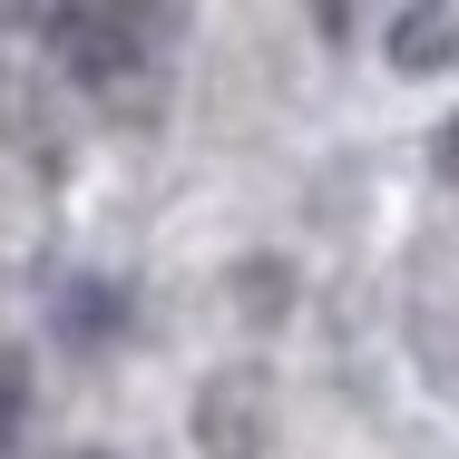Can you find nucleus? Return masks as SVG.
<instances>
[{
    "instance_id": "f03ea898",
    "label": "nucleus",
    "mask_w": 459,
    "mask_h": 459,
    "mask_svg": "<svg viewBox=\"0 0 459 459\" xmlns=\"http://www.w3.org/2000/svg\"><path fill=\"white\" fill-rule=\"evenodd\" d=\"M391 59H401V69H440V59H459V10H411V20L391 30Z\"/></svg>"
},
{
    "instance_id": "7ed1b4c3",
    "label": "nucleus",
    "mask_w": 459,
    "mask_h": 459,
    "mask_svg": "<svg viewBox=\"0 0 459 459\" xmlns=\"http://www.w3.org/2000/svg\"><path fill=\"white\" fill-rule=\"evenodd\" d=\"M10 430H20V362L0 352V450H10Z\"/></svg>"
},
{
    "instance_id": "f257e3e1",
    "label": "nucleus",
    "mask_w": 459,
    "mask_h": 459,
    "mask_svg": "<svg viewBox=\"0 0 459 459\" xmlns=\"http://www.w3.org/2000/svg\"><path fill=\"white\" fill-rule=\"evenodd\" d=\"M39 39L69 59V79L98 98H117V108H137V79L157 69V49H147V20L137 10H49L39 20Z\"/></svg>"
},
{
    "instance_id": "20e7f679",
    "label": "nucleus",
    "mask_w": 459,
    "mask_h": 459,
    "mask_svg": "<svg viewBox=\"0 0 459 459\" xmlns=\"http://www.w3.org/2000/svg\"><path fill=\"white\" fill-rule=\"evenodd\" d=\"M440 177H459V117L440 127Z\"/></svg>"
}]
</instances>
